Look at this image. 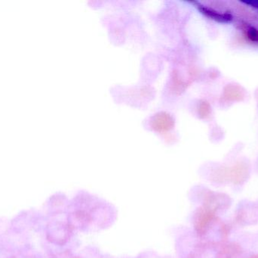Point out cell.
Wrapping results in <instances>:
<instances>
[{
  "mask_svg": "<svg viewBox=\"0 0 258 258\" xmlns=\"http://www.w3.org/2000/svg\"><path fill=\"white\" fill-rule=\"evenodd\" d=\"M203 12L208 16L221 23H228L233 20V15L230 13H220L213 9L203 8Z\"/></svg>",
  "mask_w": 258,
  "mask_h": 258,
  "instance_id": "6da1fadb",
  "label": "cell"
},
{
  "mask_svg": "<svg viewBox=\"0 0 258 258\" xmlns=\"http://www.w3.org/2000/svg\"><path fill=\"white\" fill-rule=\"evenodd\" d=\"M247 36L250 40L258 42V30L254 27H250L246 30Z\"/></svg>",
  "mask_w": 258,
  "mask_h": 258,
  "instance_id": "7a4b0ae2",
  "label": "cell"
},
{
  "mask_svg": "<svg viewBox=\"0 0 258 258\" xmlns=\"http://www.w3.org/2000/svg\"><path fill=\"white\" fill-rule=\"evenodd\" d=\"M242 3H245V4L249 5V6H252L254 8H257L258 9V1L257 0H249V1H242Z\"/></svg>",
  "mask_w": 258,
  "mask_h": 258,
  "instance_id": "3957f363",
  "label": "cell"
}]
</instances>
